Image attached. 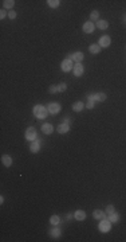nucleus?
Returning a JSON list of instances; mask_svg holds the SVG:
<instances>
[{"label": "nucleus", "mask_w": 126, "mask_h": 242, "mask_svg": "<svg viewBox=\"0 0 126 242\" xmlns=\"http://www.w3.org/2000/svg\"><path fill=\"white\" fill-rule=\"evenodd\" d=\"M66 89H67V85L64 82H62V83L58 85V92H60V93H62V92H66Z\"/></svg>", "instance_id": "26"}, {"label": "nucleus", "mask_w": 126, "mask_h": 242, "mask_svg": "<svg viewBox=\"0 0 126 242\" xmlns=\"http://www.w3.org/2000/svg\"><path fill=\"white\" fill-rule=\"evenodd\" d=\"M70 131V124H66V122H63V124H60L59 126H58V132L62 135V133H67Z\"/></svg>", "instance_id": "16"}, {"label": "nucleus", "mask_w": 126, "mask_h": 242, "mask_svg": "<svg viewBox=\"0 0 126 242\" xmlns=\"http://www.w3.org/2000/svg\"><path fill=\"white\" fill-rule=\"evenodd\" d=\"M110 43H111V39H110V36H107V35H103V36H101L99 38V42H98V44L101 47H109L110 46Z\"/></svg>", "instance_id": "9"}, {"label": "nucleus", "mask_w": 126, "mask_h": 242, "mask_svg": "<svg viewBox=\"0 0 126 242\" xmlns=\"http://www.w3.org/2000/svg\"><path fill=\"white\" fill-rule=\"evenodd\" d=\"M40 143H42V140L36 139V140L34 141V143H31V145H30V151H31L32 153H36L40 149Z\"/></svg>", "instance_id": "11"}, {"label": "nucleus", "mask_w": 126, "mask_h": 242, "mask_svg": "<svg viewBox=\"0 0 126 242\" xmlns=\"http://www.w3.org/2000/svg\"><path fill=\"white\" fill-rule=\"evenodd\" d=\"M114 206H113V204H109V206L106 207V214L109 215V214H111V213H114Z\"/></svg>", "instance_id": "27"}, {"label": "nucleus", "mask_w": 126, "mask_h": 242, "mask_svg": "<svg viewBox=\"0 0 126 242\" xmlns=\"http://www.w3.org/2000/svg\"><path fill=\"white\" fill-rule=\"evenodd\" d=\"M8 18H9V19H15V18H16V12L15 11H9V12H8Z\"/></svg>", "instance_id": "30"}, {"label": "nucleus", "mask_w": 126, "mask_h": 242, "mask_svg": "<svg viewBox=\"0 0 126 242\" xmlns=\"http://www.w3.org/2000/svg\"><path fill=\"white\" fill-rule=\"evenodd\" d=\"M95 26L93 22H86V23L83 24V32H86V34H91V32H94V30H95Z\"/></svg>", "instance_id": "8"}, {"label": "nucleus", "mask_w": 126, "mask_h": 242, "mask_svg": "<svg viewBox=\"0 0 126 242\" xmlns=\"http://www.w3.org/2000/svg\"><path fill=\"white\" fill-rule=\"evenodd\" d=\"M1 161H3V164L5 167H11L12 165V157L8 156V155H3L1 156Z\"/></svg>", "instance_id": "17"}, {"label": "nucleus", "mask_w": 126, "mask_h": 242, "mask_svg": "<svg viewBox=\"0 0 126 242\" xmlns=\"http://www.w3.org/2000/svg\"><path fill=\"white\" fill-rule=\"evenodd\" d=\"M47 109H48V113L58 114L59 113V110H60V105L58 104V102H51V104L47 106Z\"/></svg>", "instance_id": "7"}, {"label": "nucleus", "mask_w": 126, "mask_h": 242, "mask_svg": "<svg viewBox=\"0 0 126 242\" xmlns=\"http://www.w3.org/2000/svg\"><path fill=\"white\" fill-rule=\"evenodd\" d=\"M98 18H99V12L98 11H93L90 14V19L91 20H98Z\"/></svg>", "instance_id": "25"}, {"label": "nucleus", "mask_w": 126, "mask_h": 242, "mask_svg": "<svg viewBox=\"0 0 126 242\" xmlns=\"http://www.w3.org/2000/svg\"><path fill=\"white\" fill-rule=\"evenodd\" d=\"M87 100H91V101H105V100H106V94L105 93L89 94V96H87Z\"/></svg>", "instance_id": "6"}, {"label": "nucleus", "mask_w": 126, "mask_h": 242, "mask_svg": "<svg viewBox=\"0 0 126 242\" xmlns=\"http://www.w3.org/2000/svg\"><path fill=\"white\" fill-rule=\"evenodd\" d=\"M47 4H48V7H51V8H58L59 7V4H60V1L59 0H48Z\"/></svg>", "instance_id": "23"}, {"label": "nucleus", "mask_w": 126, "mask_h": 242, "mask_svg": "<svg viewBox=\"0 0 126 242\" xmlns=\"http://www.w3.org/2000/svg\"><path fill=\"white\" fill-rule=\"evenodd\" d=\"M26 140L28 141H35L36 140V129L34 126H30L26 131Z\"/></svg>", "instance_id": "4"}, {"label": "nucleus", "mask_w": 126, "mask_h": 242, "mask_svg": "<svg viewBox=\"0 0 126 242\" xmlns=\"http://www.w3.org/2000/svg\"><path fill=\"white\" fill-rule=\"evenodd\" d=\"M50 223L54 225V226H56V225H59V223H60V218L58 217V215H51V218H50Z\"/></svg>", "instance_id": "22"}, {"label": "nucleus", "mask_w": 126, "mask_h": 242, "mask_svg": "<svg viewBox=\"0 0 126 242\" xmlns=\"http://www.w3.org/2000/svg\"><path fill=\"white\" fill-rule=\"evenodd\" d=\"M48 234L51 235L52 238H58V237H60V234H62V231H60V229L55 227V229H51V230L48 231Z\"/></svg>", "instance_id": "19"}, {"label": "nucleus", "mask_w": 126, "mask_h": 242, "mask_svg": "<svg viewBox=\"0 0 126 242\" xmlns=\"http://www.w3.org/2000/svg\"><path fill=\"white\" fill-rule=\"evenodd\" d=\"M107 217H109V221H110V222H118L119 221V214L118 213H111V214H109L107 215Z\"/></svg>", "instance_id": "21"}, {"label": "nucleus", "mask_w": 126, "mask_h": 242, "mask_svg": "<svg viewBox=\"0 0 126 242\" xmlns=\"http://www.w3.org/2000/svg\"><path fill=\"white\" fill-rule=\"evenodd\" d=\"M52 131H54V128H52L51 124H48V122H44L43 125H42V132L44 133V135H51Z\"/></svg>", "instance_id": "13"}, {"label": "nucleus", "mask_w": 126, "mask_h": 242, "mask_svg": "<svg viewBox=\"0 0 126 242\" xmlns=\"http://www.w3.org/2000/svg\"><path fill=\"white\" fill-rule=\"evenodd\" d=\"M85 106L86 105H85L82 101H77L75 104H72V110H75V112H81V110H83Z\"/></svg>", "instance_id": "18"}, {"label": "nucleus", "mask_w": 126, "mask_h": 242, "mask_svg": "<svg viewBox=\"0 0 126 242\" xmlns=\"http://www.w3.org/2000/svg\"><path fill=\"white\" fill-rule=\"evenodd\" d=\"M72 71H74L75 77H81V75L83 74V71H85V67L82 66V63H75Z\"/></svg>", "instance_id": "10"}, {"label": "nucleus", "mask_w": 126, "mask_h": 242, "mask_svg": "<svg viewBox=\"0 0 126 242\" xmlns=\"http://www.w3.org/2000/svg\"><path fill=\"white\" fill-rule=\"evenodd\" d=\"M94 102L95 101H91V100H89V101H87V104H86V108H87V109H93V108H94Z\"/></svg>", "instance_id": "29"}, {"label": "nucleus", "mask_w": 126, "mask_h": 242, "mask_svg": "<svg viewBox=\"0 0 126 242\" xmlns=\"http://www.w3.org/2000/svg\"><path fill=\"white\" fill-rule=\"evenodd\" d=\"M64 122H66V124H70V122H71V121H70V118L67 117V116L64 117Z\"/></svg>", "instance_id": "32"}, {"label": "nucleus", "mask_w": 126, "mask_h": 242, "mask_svg": "<svg viewBox=\"0 0 126 242\" xmlns=\"http://www.w3.org/2000/svg\"><path fill=\"white\" fill-rule=\"evenodd\" d=\"M14 5H15V1H14V0H4L3 1L4 8H12Z\"/></svg>", "instance_id": "24"}, {"label": "nucleus", "mask_w": 126, "mask_h": 242, "mask_svg": "<svg viewBox=\"0 0 126 242\" xmlns=\"http://www.w3.org/2000/svg\"><path fill=\"white\" fill-rule=\"evenodd\" d=\"M93 218L94 219H105L106 218V213L105 211H102V210H94L93 211Z\"/></svg>", "instance_id": "12"}, {"label": "nucleus", "mask_w": 126, "mask_h": 242, "mask_svg": "<svg viewBox=\"0 0 126 242\" xmlns=\"http://www.w3.org/2000/svg\"><path fill=\"white\" fill-rule=\"evenodd\" d=\"M83 58H85V55H83V53H81V51H77V53L68 54V59H71V61H75L77 63H81L83 61Z\"/></svg>", "instance_id": "5"}, {"label": "nucleus", "mask_w": 126, "mask_h": 242, "mask_svg": "<svg viewBox=\"0 0 126 242\" xmlns=\"http://www.w3.org/2000/svg\"><path fill=\"white\" fill-rule=\"evenodd\" d=\"M32 112H34V116H35L36 118H39V120L46 118L47 117V114H48V109L43 105H35Z\"/></svg>", "instance_id": "1"}, {"label": "nucleus", "mask_w": 126, "mask_h": 242, "mask_svg": "<svg viewBox=\"0 0 126 242\" xmlns=\"http://www.w3.org/2000/svg\"><path fill=\"white\" fill-rule=\"evenodd\" d=\"M98 227H99V231H101V233H109L111 229V222L109 219H101Z\"/></svg>", "instance_id": "2"}, {"label": "nucleus", "mask_w": 126, "mask_h": 242, "mask_svg": "<svg viewBox=\"0 0 126 242\" xmlns=\"http://www.w3.org/2000/svg\"><path fill=\"white\" fill-rule=\"evenodd\" d=\"M95 26H97L99 30H106V28L109 27V23H107V20H98Z\"/></svg>", "instance_id": "20"}, {"label": "nucleus", "mask_w": 126, "mask_h": 242, "mask_svg": "<svg viewBox=\"0 0 126 242\" xmlns=\"http://www.w3.org/2000/svg\"><path fill=\"white\" fill-rule=\"evenodd\" d=\"M48 92H50L51 94L56 93V92H58V85H51L50 86V89H48Z\"/></svg>", "instance_id": "28"}, {"label": "nucleus", "mask_w": 126, "mask_h": 242, "mask_svg": "<svg viewBox=\"0 0 126 242\" xmlns=\"http://www.w3.org/2000/svg\"><path fill=\"white\" fill-rule=\"evenodd\" d=\"M74 218L77 219V221H85V219H86V213L83 210H77L74 214Z\"/></svg>", "instance_id": "14"}, {"label": "nucleus", "mask_w": 126, "mask_h": 242, "mask_svg": "<svg viewBox=\"0 0 126 242\" xmlns=\"http://www.w3.org/2000/svg\"><path fill=\"white\" fill-rule=\"evenodd\" d=\"M60 69H62V71H64V73H68V71H71L72 69H74V65H72V61L71 59H64V61H62V63H60Z\"/></svg>", "instance_id": "3"}, {"label": "nucleus", "mask_w": 126, "mask_h": 242, "mask_svg": "<svg viewBox=\"0 0 126 242\" xmlns=\"http://www.w3.org/2000/svg\"><path fill=\"white\" fill-rule=\"evenodd\" d=\"M101 49L102 47L99 46V44H97V43H93V44L89 46V51H90L91 54H98L99 51H101Z\"/></svg>", "instance_id": "15"}, {"label": "nucleus", "mask_w": 126, "mask_h": 242, "mask_svg": "<svg viewBox=\"0 0 126 242\" xmlns=\"http://www.w3.org/2000/svg\"><path fill=\"white\" fill-rule=\"evenodd\" d=\"M7 15H8V14L4 11V10H1V11H0V19H4V18H5Z\"/></svg>", "instance_id": "31"}]
</instances>
